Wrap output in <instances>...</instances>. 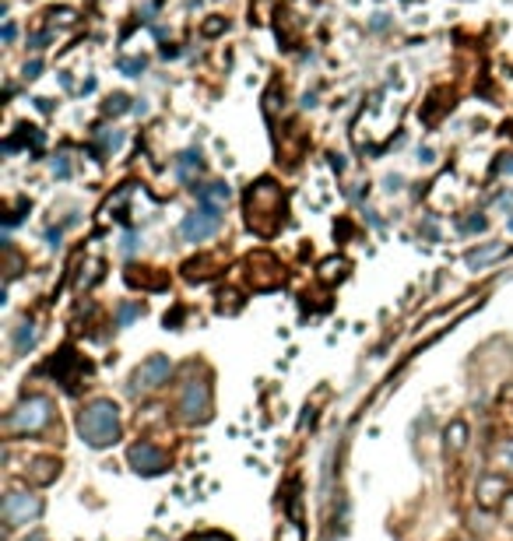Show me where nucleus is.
Here are the masks:
<instances>
[{
    "label": "nucleus",
    "mask_w": 513,
    "mask_h": 541,
    "mask_svg": "<svg viewBox=\"0 0 513 541\" xmlns=\"http://www.w3.org/2000/svg\"><path fill=\"white\" fill-rule=\"evenodd\" d=\"M247 208V225L256 236H274L285 225V194L274 180H256L243 197Z\"/></svg>",
    "instance_id": "1"
},
{
    "label": "nucleus",
    "mask_w": 513,
    "mask_h": 541,
    "mask_svg": "<svg viewBox=\"0 0 513 541\" xmlns=\"http://www.w3.org/2000/svg\"><path fill=\"white\" fill-rule=\"evenodd\" d=\"M120 408L113 401H92L78 411V433L88 447L95 450H106L120 440Z\"/></svg>",
    "instance_id": "2"
},
{
    "label": "nucleus",
    "mask_w": 513,
    "mask_h": 541,
    "mask_svg": "<svg viewBox=\"0 0 513 541\" xmlns=\"http://www.w3.org/2000/svg\"><path fill=\"white\" fill-rule=\"evenodd\" d=\"M49 418H53L49 397H25V401L7 415L4 429H7V436H35V433H42V429L49 425Z\"/></svg>",
    "instance_id": "3"
},
{
    "label": "nucleus",
    "mask_w": 513,
    "mask_h": 541,
    "mask_svg": "<svg viewBox=\"0 0 513 541\" xmlns=\"http://www.w3.org/2000/svg\"><path fill=\"white\" fill-rule=\"evenodd\" d=\"M180 418L197 425V422H208L211 418V387L197 376H190L180 390Z\"/></svg>",
    "instance_id": "4"
},
{
    "label": "nucleus",
    "mask_w": 513,
    "mask_h": 541,
    "mask_svg": "<svg viewBox=\"0 0 513 541\" xmlns=\"http://www.w3.org/2000/svg\"><path fill=\"white\" fill-rule=\"evenodd\" d=\"M169 376H173V362H169L166 355H152L148 362H141V366L134 369L130 390H134V394H152V390L166 387Z\"/></svg>",
    "instance_id": "5"
},
{
    "label": "nucleus",
    "mask_w": 513,
    "mask_h": 541,
    "mask_svg": "<svg viewBox=\"0 0 513 541\" xmlns=\"http://www.w3.org/2000/svg\"><path fill=\"white\" fill-rule=\"evenodd\" d=\"M218 229H222V211H218V208H204V204H201L194 215H187V218H183L180 236H183L187 243H204V240H211Z\"/></svg>",
    "instance_id": "6"
},
{
    "label": "nucleus",
    "mask_w": 513,
    "mask_h": 541,
    "mask_svg": "<svg viewBox=\"0 0 513 541\" xmlns=\"http://www.w3.org/2000/svg\"><path fill=\"white\" fill-rule=\"evenodd\" d=\"M42 514V499L32 492H7L4 499V524L7 528H21L28 521H35Z\"/></svg>",
    "instance_id": "7"
},
{
    "label": "nucleus",
    "mask_w": 513,
    "mask_h": 541,
    "mask_svg": "<svg viewBox=\"0 0 513 541\" xmlns=\"http://www.w3.org/2000/svg\"><path fill=\"white\" fill-rule=\"evenodd\" d=\"M127 461H130V468H134L137 475H162V471L169 468L166 450H159L155 443H134V447L127 450Z\"/></svg>",
    "instance_id": "8"
},
{
    "label": "nucleus",
    "mask_w": 513,
    "mask_h": 541,
    "mask_svg": "<svg viewBox=\"0 0 513 541\" xmlns=\"http://www.w3.org/2000/svg\"><path fill=\"white\" fill-rule=\"evenodd\" d=\"M247 278H250V285L254 288H274L278 281H281V264L271 257V254H254L250 261H247Z\"/></svg>",
    "instance_id": "9"
},
{
    "label": "nucleus",
    "mask_w": 513,
    "mask_h": 541,
    "mask_svg": "<svg viewBox=\"0 0 513 541\" xmlns=\"http://www.w3.org/2000/svg\"><path fill=\"white\" fill-rule=\"evenodd\" d=\"M127 281H130L134 288H148V292H159V288L169 285V278L155 268H130L127 270Z\"/></svg>",
    "instance_id": "10"
},
{
    "label": "nucleus",
    "mask_w": 513,
    "mask_h": 541,
    "mask_svg": "<svg viewBox=\"0 0 513 541\" xmlns=\"http://www.w3.org/2000/svg\"><path fill=\"white\" fill-rule=\"evenodd\" d=\"M500 496H507V478L493 475V478H482V482H478V503H482V506H496Z\"/></svg>",
    "instance_id": "11"
},
{
    "label": "nucleus",
    "mask_w": 513,
    "mask_h": 541,
    "mask_svg": "<svg viewBox=\"0 0 513 541\" xmlns=\"http://www.w3.org/2000/svg\"><path fill=\"white\" fill-rule=\"evenodd\" d=\"M197 204H204V208H225L229 204V187L225 183H208V187H201L197 190Z\"/></svg>",
    "instance_id": "12"
},
{
    "label": "nucleus",
    "mask_w": 513,
    "mask_h": 541,
    "mask_svg": "<svg viewBox=\"0 0 513 541\" xmlns=\"http://www.w3.org/2000/svg\"><path fill=\"white\" fill-rule=\"evenodd\" d=\"M503 254H507V243H493V247H478V250H471L464 261H468V268H486V264L500 261Z\"/></svg>",
    "instance_id": "13"
},
{
    "label": "nucleus",
    "mask_w": 513,
    "mask_h": 541,
    "mask_svg": "<svg viewBox=\"0 0 513 541\" xmlns=\"http://www.w3.org/2000/svg\"><path fill=\"white\" fill-rule=\"evenodd\" d=\"M56 475H60V461H53V457L35 461V464H32V471H28V478H32L35 485H49Z\"/></svg>",
    "instance_id": "14"
},
{
    "label": "nucleus",
    "mask_w": 513,
    "mask_h": 541,
    "mask_svg": "<svg viewBox=\"0 0 513 541\" xmlns=\"http://www.w3.org/2000/svg\"><path fill=\"white\" fill-rule=\"evenodd\" d=\"M493 468L503 471V475H513V440H507V443L496 447V454H493Z\"/></svg>",
    "instance_id": "15"
},
{
    "label": "nucleus",
    "mask_w": 513,
    "mask_h": 541,
    "mask_svg": "<svg viewBox=\"0 0 513 541\" xmlns=\"http://www.w3.org/2000/svg\"><path fill=\"white\" fill-rule=\"evenodd\" d=\"M176 173H180L183 180H194V173H201V151H187V155H180Z\"/></svg>",
    "instance_id": "16"
},
{
    "label": "nucleus",
    "mask_w": 513,
    "mask_h": 541,
    "mask_svg": "<svg viewBox=\"0 0 513 541\" xmlns=\"http://www.w3.org/2000/svg\"><path fill=\"white\" fill-rule=\"evenodd\" d=\"M120 144H123V134H120V130H102V134H99V155L116 151Z\"/></svg>",
    "instance_id": "17"
},
{
    "label": "nucleus",
    "mask_w": 513,
    "mask_h": 541,
    "mask_svg": "<svg viewBox=\"0 0 513 541\" xmlns=\"http://www.w3.org/2000/svg\"><path fill=\"white\" fill-rule=\"evenodd\" d=\"M35 344V327L32 323H21V330H18V337H14V348L18 352H28Z\"/></svg>",
    "instance_id": "18"
},
{
    "label": "nucleus",
    "mask_w": 513,
    "mask_h": 541,
    "mask_svg": "<svg viewBox=\"0 0 513 541\" xmlns=\"http://www.w3.org/2000/svg\"><path fill=\"white\" fill-rule=\"evenodd\" d=\"M345 270H348V264H345V261H323V264H320V274H323V281L345 278Z\"/></svg>",
    "instance_id": "19"
},
{
    "label": "nucleus",
    "mask_w": 513,
    "mask_h": 541,
    "mask_svg": "<svg viewBox=\"0 0 513 541\" xmlns=\"http://www.w3.org/2000/svg\"><path fill=\"white\" fill-rule=\"evenodd\" d=\"M137 316H141V306H137V302H123V306H120V313H116V323H120V327H127V323H134Z\"/></svg>",
    "instance_id": "20"
},
{
    "label": "nucleus",
    "mask_w": 513,
    "mask_h": 541,
    "mask_svg": "<svg viewBox=\"0 0 513 541\" xmlns=\"http://www.w3.org/2000/svg\"><path fill=\"white\" fill-rule=\"evenodd\" d=\"M120 70H123L127 77H137V74L144 70V56H127V60H120Z\"/></svg>",
    "instance_id": "21"
},
{
    "label": "nucleus",
    "mask_w": 513,
    "mask_h": 541,
    "mask_svg": "<svg viewBox=\"0 0 513 541\" xmlns=\"http://www.w3.org/2000/svg\"><path fill=\"white\" fill-rule=\"evenodd\" d=\"M137 247H141V236H137V232H127V236H123V243H120V250H123L127 257H130V254H137Z\"/></svg>",
    "instance_id": "22"
},
{
    "label": "nucleus",
    "mask_w": 513,
    "mask_h": 541,
    "mask_svg": "<svg viewBox=\"0 0 513 541\" xmlns=\"http://www.w3.org/2000/svg\"><path fill=\"white\" fill-rule=\"evenodd\" d=\"M53 173H56L60 180H63V176H70V162H67V155H63V151L53 158Z\"/></svg>",
    "instance_id": "23"
},
{
    "label": "nucleus",
    "mask_w": 513,
    "mask_h": 541,
    "mask_svg": "<svg viewBox=\"0 0 513 541\" xmlns=\"http://www.w3.org/2000/svg\"><path fill=\"white\" fill-rule=\"evenodd\" d=\"M106 113H127V95H113L106 102Z\"/></svg>",
    "instance_id": "24"
},
{
    "label": "nucleus",
    "mask_w": 513,
    "mask_h": 541,
    "mask_svg": "<svg viewBox=\"0 0 513 541\" xmlns=\"http://www.w3.org/2000/svg\"><path fill=\"white\" fill-rule=\"evenodd\" d=\"M187 541H233V538L222 535V531H204V535H190Z\"/></svg>",
    "instance_id": "25"
},
{
    "label": "nucleus",
    "mask_w": 513,
    "mask_h": 541,
    "mask_svg": "<svg viewBox=\"0 0 513 541\" xmlns=\"http://www.w3.org/2000/svg\"><path fill=\"white\" fill-rule=\"evenodd\" d=\"M39 70H42V63H39V60H28V63L21 67V74H25V81H32V77H39Z\"/></svg>",
    "instance_id": "26"
},
{
    "label": "nucleus",
    "mask_w": 513,
    "mask_h": 541,
    "mask_svg": "<svg viewBox=\"0 0 513 541\" xmlns=\"http://www.w3.org/2000/svg\"><path fill=\"white\" fill-rule=\"evenodd\" d=\"M486 225H489L486 218H468L464 222V232H486Z\"/></svg>",
    "instance_id": "27"
},
{
    "label": "nucleus",
    "mask_w": 513,
    "mask_h": 541,
    "mask_svg": "<svg viewBox=\"0 0 513 541\" xmlns=\"http://www.w3.org/2000/svg\"><path fill=\"white\" fill-rule=\"evenodd\" d=\"M419 162H422V166H433V162H436V151H433V148H419Z\"/></svg>",
    "instance_id": "28"
},
{
    "label": "nucleus",
    "mask_w": 513,
    "mask_h": 541,
    "mask_svg": "<svg viewBox=\"0 0 513 541\" xmlns=\"http://www.w3.org/2000/svg\"><path fill=\"white\" fill-rule=\"evenodd\" d=\"M46 240H49V247L56 250V247H60V240H63V232H60V229H49V232H46Z\"/></svg>",
    "instance_id": "29"
},
{
    "label": "nucleus",
    "mask_w": 513,
    "mask_h": 541,
    "mask_svg": "<svg viewBox=\"0 0 513 541\" xmlns=\"http://www.w3.org/2000/svg\"><path fill=\"white\" fill-rule=\"evenodd\" d=\"M503 517H507V524H513V496H507V503H503Z\"/></svg>",
    "instance_id": "30"
},
{
    "label": "nucleus",
    "mask_w": 513,
    "mask_h": 541,
    "mask_svg": "<svg viewBox=\"0 0 513 541\" xmlns=\"http://www.w3.org/2000/svg\"><path fill=\"white\" fill-rule=\"evenodd\" d=\"M222 25H225V21H208V25H204V32H208V35H215V32H222Z\"/></svg>",
    "instance_id": "31"
},
{
    "label": "nucleus",
    "mask_w": 513,
    "mask_h": 541,
    "mask_svg": "<svg viewBox=\"0 0 513 541\" xmlns=\"http://www.w3.org/2000/svg\"><path fill=\"white\" fill-rule=\"evenodd\" d=\"M500 208H503V211H510V208H513V194H503V197H500Z\"/></svg>",
    "instance_id": "32"
},
{
    "label": "nucleus",
    "mask_w": 513,
    "mask_h": 541,
    "mask_svg": "<svg viewBox=\"0 0 513 541\" xmlns=\"http://www.w3.org/2000/svg\"><path fill=\"white\" fill-rule=\"evenodd\" d=\"M500 169H503V173H513V158H503V162H500Z\"/></svg>",
    "instance_id": "33"
},
{
    "label": "nucleus",
    "mask_w": 513,
    "mask_h": 541,
    "mask_svg": "<svg viewBox=\"0 0 513 541\" xmlns=\"http://www.w3.org/2000/svg\"><path fill=\"white\" fill-rule=\"evenodd\" d=\"M28 541H46V538H42V535H32V538H28Z\"/></svg>",
    "instance_id": "34"
},
{
    "label": "nucleus",
    "mask_w": 513,
    "mask_h": 541,
    "mask_svg": "<svg viewBox=\"0 0 513 541\" xmlns=\"http://www.w3.org/2000/svg\"><path fill=\"white\" fill-rule=\"evenodd\" d=\"M510 232H513V218H510Z\"/></svg>",
    "instance_id": "35"
}]
</instances>
